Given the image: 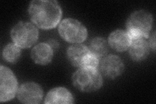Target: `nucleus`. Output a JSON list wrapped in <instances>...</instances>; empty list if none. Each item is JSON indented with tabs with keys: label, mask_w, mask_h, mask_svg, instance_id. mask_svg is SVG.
Listing matches in <instances>:
<instances>
[{
	"label": "nucleus",
	"mask_w": 156,
	"mask_h": 104,
	"mask_svg": "<svg viewBox=\"0 0 156 104\" xmlns=\"http://www.w3.org/2000/svg\"><path fill=\"white\" fill-rule=\"evenodd\" d=\"M45 103H74V98L72 93L65 87L53 88L49 91L46 96Z\"/></svg>",
	"instance_id": "nucleus-12"
},
{
	"label": "nucleus",
	"mask_w": 156,
	"mask_h": 104,
	"mask_svg": "<svg viewBox=\"0 0 156 104\" xmlns=\"http://www.w3.org/2000/svg\"><path fill=\"white\" fill-rule=\"evenodd\" d=\"M16 77L11 69L3 65L0 67V102L12 100L18 91Z\"/></svg>",
	"instance_id": "nucleus-6"
},
{
	"label": "nucleus",
	"mask_w": 156,
	"mask_h": 104,
	"mask_svg": "<svg viewBox=\"0 0 156 104\" xmlns=\"http://www.w3.org/2000/svg\"><path fill=\"white\" fill-rule=\"evenodd\" d=\"M58 33L62 38L68 42L81 44L86 40L88 31L85 26L76 19L68 18L61 22Z\"/></svg>",
	"instance_id": "nucleus-5"
},
{
	"label": "nucleus",
	"mask_w": 156,
	"mask_h": 104,
	"mask_svg": "<svg viewBox=\"0 0 156 104\" xmlns=\"http://www.w3.org/2000/svg\"><path fill=\"white\" fill-rule=\"evenodd\" d=\"M53 54L54 50L48 43L41 42L33 48L31 57L36 64L46 65L51 61Z\"/></svg>",
	"instance_id": "nucleus-11"
},
{
	"label": "nucleus",
	"mask_w": 156,
	"mask_h": 104,
	"mask_svg": "<svg viewBox=\"0 0 156 104\" xmlns=\"http://www.w3.org/2000/svg\"><path fill=\"white\" fill-rule=\"evenodd\" d=\"M153 25L152 14L145 10H139L131 13L126 23L127 33L131 40L148 38Z\"/></svg>",
	"instance_id": "nucleus-2"
},
{
	"label": "nucleus",
	"mask_w": 156,
	"mask_h": 104,
	"mask_svg": "<svg viewBox=\"0 0 156 104\" xmlns=\"http://www.w3.org/2000/svg\"><path fill=\"white\" fill-rule=\"evenodd\" d=\"M48 44L51 47L53 50H55V49H58V47H59V44L54 39H51V40L48 41Z\"/></svg>",
	"instance_id": "nucleus-18"
},
{
	"label": "nucleus",
	"mask_w": 156,
	"mask_h": 104,
	"mask_svg": "<svg viewBox=\"0 0 156 104\" xmlns=\"http://www.w3.org/2000/svg\"><path fill=\"white\" fill-rule=\"evenodd\" d=\"M89 49L90 52L98 57H101L107 53L109 46L104 38L95 37L90 41Z\"/></svg>",
	"instance_id": "nucleus-14"
},
{
	"label": "nucleus",
	"mask_w": 156,
	"mask_h": 104,
	"mask_svg": "<svg viewBox=\"0 0 156 104\" xmlns=\"http://www.w3.org/2000/svg\"><path fill=\"white\" fill-rule=\"evenodd\" d=\"M89 48L81 44H74L67 49L66 57L72 65L83 68L87 59L90 55Z\"/></svg>",
	"instance_id": "nucleus-9"
},
{
	"label": "nucleus",
	"mask_w": 156,
	"mask_h": 104,
	"mask_svg": "<svg viewBox=\"0 0 156 104\" xmlns=\"http://www.w3.org/2000/svg\"><path fill=\"white\" fill-rule=\"evenodd\" d=\"M72 84L81 92H95L103 85L101 73L97 68H80L72 77Z\"/></svg>",
	"instance_id": "nucleus-3"
},
{
	"label": "nucleus",
	"mask_w": 156,
	"mask_h": 104,
	"mask_svg": "<svg viewBox=\"0 0 156 104\" xmlns=\"http://www.w3.org/2000/svg\"><path fill=\"white\" fill-rule=\"evenodd\" d=\"M100 71L109 79L116 78L124 70V64L121 58L115 55H109L102 59L100 63Z\"/></svg>",
	"instance_id": "nucleus-8"
},
{
	"label": "nucleus",
	"mask_w": 156,
	"mask_h": 104,
	"mask_svg": "<svg viewBox=\"0 0 156 104\" xmlns=\"http://www.w3.org/2000/svg\"><path fill=\"white\" fill-rule=\"evenodd\" d=\"M100 57L94 55V53L90 52V55L88 57L85 66L83 68H97L100 64Z\"/></svg>",
	"instance_id": "nucleus-16"
},
{
	"label": "nucleus",
	"mask_w": 156,
	"mask_h": 104,
	"mask_svg": "<svg viewBox=\"0 0 156 104\" xmlns=\"http://www.w3.org/2000/svg\"><path fill=\"white\" fill-rule=\"evenodd\" d=\"M38 30L35 25L30 22H19L11 31L13 42L21 49L29 48L36 43Z\"/></svg>",
	"instance_id": "nucleus-4"
},
{
	"label": "nucleus",
	"mask_w": 156,
	"mask_h": 104,
	"mask_svg": "<svg viewBox=\"0 0 156 104\" xmlns=\"http://www.w3.org/2000/svg\"><path fill=\"white\" fill-rule=\"evenodd\" d=\"M129 34L122 29H116L112 32L108 38V44L112 49L118 52L128 50L131 43Z\"/></svg>",
	"instance_id": "nucleus-10"
},
{
	"label": "nucleus",
	"mask_w": 156,
	"mask_h": 104,
	"mask_svg": "<svg viewBox=\"0 0 156 104\" xmlns=\"http://www.w3.org/2000/svg\"><path fill=\"white\" fill-rule=\"evenodd\" d=\"M28 13L33 24L42 29L55 28L62 18V9L55 0H33Z\"/></svg>",
	"instance_id": "nucleus-1"
},
{
	"label": "nucleus",
	"mask_w": 156,
	"mask_h": 104,
	"mask_svg": "<svg viewBox=\"0 0 156 104\" xmlns=\"http://www.w3.org/2000/svg\"><path fill=\"white\" fill-rule=\"evenodd\" d=\"M17 98L23 103H40L43 98L42 88L35 82H26L18 88Z\"/></svg>",
	"instance_id": "nucleus-7"
},
{
	"label": "nucleus",
	"mask_w": 156,
	"mask_h": 104,
	"mask_svg": "<svg viewBox=\"0 0 156 104\" xmlns=\"http://www.w3.org/2000/svg\"><path fill=\"white\" fill-rule=\"evenodd\" d=\"M5 61L10 63H16L21 56V48L14 43H10L5 46L2 52Z\"/></svg>",
	"instance_id": "nucleus-15"
},
{
	"label": "nucleus",
	"mask_w": 156,
	"mask_h": 104,
	"mask_svg": "<svg viewBox=\"0 0 156 104\" xmlns=\"http://www.w3.org/2000/svg\"><path fill=\"white\" fill-rule=\"evenodd\" d=\"M148 44L150 46V48L151 49H152V50L154 52H155V32H154V33L152 34V35H151Z\"/></svg>",
	"instance_id": "nucleus-17"
},
{
	"label": "nucleus",
	"mask_w": 156,
	"mask_h": 104,
	"mask_svg": "<svg viewBox=\"0 0 156 104\" xmlns=\"http://www.w3.org/2000/svg\"><path fill=\"white\" fill-rule=\"evenodd\" d=\"M150 46L145 39L139 38L131 41L129 49V55L135 62H140L148 57L150 53Z\"/></svg>",
	"instance_id": "nucleus-13"
}]
</instances>
